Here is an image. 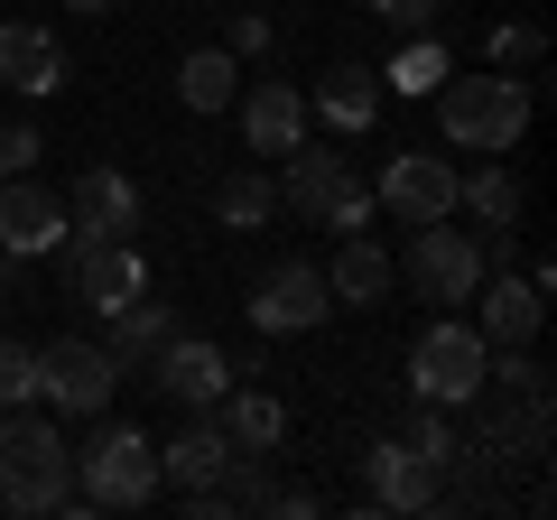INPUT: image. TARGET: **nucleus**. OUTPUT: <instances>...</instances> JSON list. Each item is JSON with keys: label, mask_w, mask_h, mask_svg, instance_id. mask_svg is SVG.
Returning <instances> with one entry per match:
<instances>
[{"label": "nucleus", "mask_w": 557, "mask_h": 520, "mask_svg": "<svg viewBox=\"0 0 557 520\" xmlns=\"http://www.w3.org/2000/svg\"><path fill=\"white\" fill-rule=\"evenodd\" d=\"M0 511L20 520H47V511H84L75 493V446L57 437V409H0Z\"/></svg>", "instance_id": "1"}, {"label": "nucleus", "mask_w": 557, "mask_h": 520, "mask_svg": "<svg viewBox=\"0 0 557 520\" xmlns=\"http://www.w3.org/2000/svg\"><path fill=\"white\" fill-rule=\"evenodd\" d=\"M437 131H446V149L502 159V149L530 131V84H520L511 65H493V75H446L437 84Z\"/></svg>", "instance_id": "2"}, {"label": "nucleus", "mask_w": 557, "mask_h": 520, "mask_svg": "<svg viewBox=\"0 0 557 520\" xmlns=\"http://www.w3.org/2000/svg\"><path fill=\"white\" fill-rule=\"evenodd\" d=\"M75 493H84V511H139V502H159V446L139 437V428L102 419L94 446H75Z\"/></svg>", "instance_id": "3"}, {"label": "nucleus", "mask_w": 557, "mask_h": 520, "mask_svg": "<svg viewBox=\"0 0 557 520\" xmlns=\"http://www.w3.org/2000/svg\"><path fill=\"white\" fill-rule=\"evenodd\" d=\"M278 205L288 214H307L317 233H372V186L354 177V159H335V149H288V177H278Z\"/></svg>", "instance_id": "4"}, {"label": "nucleus", "mask_w": 557, "mask_h": 520, "mask_svg": "<svg viewBox=\"0 0 557 520\" xmlns=\"http://www.w3.org/2000/svg\"><path fill=\"white\" fill-rule=\"evenodd\" d=\"M483 270H493V242L456 233V214H446V223H409V260H399V280H409L428 307H474Z\"/></svg>", "instance_id": "5"}, {"label": "nucleus", "mask_w": 557, "mask_h": 520, "mask_svg": "<svg viewBox=\"0 0 557 520\" xmlns=\"http://www.w3.org/2000/svg\"><path fill=\"white\" fill-rule=\"evenodd\" d=\"M112 391H121V362L102 354V344H84V335L38 344V400L57 409V419H102Z\"/></svg>", "instance_id": "6"}, {"label": "nucleus", "mask_w": 557, "mask_h": 520, "mask_svg": "<svg viewBox=\"0 0 557 520\" xmlns=\"http://www.w3.org/2000/svg\"><path fill=\"white\" fill-rule=\"evenodd\" d=\"M483 362H493V344L474 335V325H428V335L409 344V400H437V409H465L474 400V381H483Z\"/></svg>", "instance_id": "7"}, {"label": "nucleus", "mask_w": 557, "mask_h": 520, "mask_svg": "<svg viewBox=\"0 0 557 520\" xmlns=\"http://www.w3.org/2000/svg\"><path fill=\"white\" fill-rule=\"evenodd\" d=\"M446 474H456V465L428 456V446H409L399 428L362 446V483H372V511H437V502H446Z\"/></svg>", "instance_id": "8"}, {"label": "nucleus", "mask_w": 557, "mask_h": 520, "mask_svg": "<svg viewBox=\"0 0 557 520\" xmlns=\"http://www.w3.org/2000/svg\"><path fill=\"white\" fill-rule=\"evenodd\" d=\"M65 280H75L84 307H121V298L149 288V260H139L131 233H75L65 242Z\"/></svg>", "instance_id": "9"}, {"label": "nucleus", "mask_w": 557, "mask_h": 520, "mask_svg": "<svg viewBox=\"0 0 557 520\" xmlns=\"http://www.w3.org/2000/svg\"><path fill=\"white\" fill-rule=\"evenodd\" d=\"M325 317H335V288H325L317 260H278L270 280L251 288V325L260 335H317Z\"/></svg>", "instance_id": "10"}, {"label": "nucleus", "mask_w": 557, "mask_h": 520, "mask_svg": "<svg viewBox=\"0 0 557 520\" xmlns=\"http://www.w3.org/2000/svg\"><path fill=\"white\" fill-rule=\"evenodd\" d=\"M456 177H465L456 159H428V149H399V159L381 168L372 205H381V214H399V223H446V214H456Z\"/></svg>", "instance_id": "11"}, {"label": "nucleus", "mask_w": 557, "mask_h": 520, "mask_svg": "<svg viewBox=\"0 0 557 520\" xmlns=\"http://www.w3.org/2000/svg\"><path fill=\"white\" fill-rule=\"evenodd\" d=\"M65 84H75V65H65L57 28L38 20H10L0 28V94H28V102H57Z\"/></svg>", "instance_id": "12"}, {"label": "nucleus", "mask_w": 557, "mask_h": 520, "mask_svg": "<svg viewBox=\"0 0 557 520\" xmlns=\"http://www.w3.org/2000/svg\"><path fill=\"white\" fill-rule=\"evenodd\" d=\"M149 372H159V391H168V400H186V409H214L223 391H233V354L205 344V335H168L159 354H149Z\"/></svg>", "instance_id": "13"}, {"label": "nucleus", "mask_w": 557, "mask_h": 520, "mask_svg": "<svg viewBox=\"0 0 557 520\" xmlns=\"http://www.w3.org/2000/svg\"><path fill=\"white\" fill-rule=\"evenodd\" d=\"M242 149H251V159H288V149H298L307 140V94H298V84H242Z\"/></svg>", "instance_id": "14"}, {"label": "nucleus", "mask_w": 557, "mask_h": 520, "mask_svg": "<svg viewBox=\"0 0 557 520\" xmlns=\"http://www.w3.org/2000/svg\"><path fill=\"white\" fill-rule=\"evenodd\" d=\"M57 242H65V205L47 196L38 177H0V251L38 260V251H57Z\"/></svg>", "instance_id": "15"}, {"label": "nucleus", "mask_w": 557, "mask_h": 520, "mask_svg": "<svg viewBox=\"0 0 557 520\" xmlns=\"http://www.w3.org/2000/svg\"><path fill=\"white\" fill-rule=\"evenodd\" d=\"M131 223H139V186L121 168H84L65 186V242L75 233H131Z\"/></svg>", "instance_id": "16"}, {"label": "nucleus", "mask_w": 557, "mask_h": 520, "mask_svg": "<svg viewBox=\"0 0 557 520\" xmlns=\"http://www.w3.org/2000/svg\"><path fill=\"white\" fill-rule=\"evenodd\" d=\"M474 298H483V317H474L483 344H530L539 325H548V288H539V280H511V270L493 280V270H483Z\"/></svg>", "instance_id": "17"}, {"label": "nucleus", "mask_w": 557, "mask_h": 520, "mask_svg": "<svg viewBox=\"0 0 557 520\" xmlns=\"http://www.w3.org/2000/svg\"><path fill=\"white\" fill-rule=\"evenodd\" d=\"M214 428L233 456H278V437H288V409L270 400V391H223L214 400Z\"/></svg>", "instance_id": "18"}, {"label": "nucleus", "mask_w": 557, "mask_h": 520, "mask_svg": "<svg viewBox=\"0 0 557 520\" xmlns=\"http://www.w3.org/2000/svg\"><path fill=\"white\" fill-rule=\"evenodd\" d=\"M223 456H233V446H223L214 409H196V419H186L177 437L159 446V483H177V493H196V483H214V474H223Z\"/></svg>", "instance_id": "19"}, {"label": "nucleus", "mask_w": 557, "mask_h": 520, "mask_svg": "<svg viewBox=\"0 0 557 520\" xmlns=\"http://www.w3.org/2000/svg\"><path fill=\"white\" fill-rule=\"evenodd\" d=\"M168 335H177V317H168L149 288H139V298H121V307H102V354H112V362H149Z\"/></svg>", "instance_id": "20"}, {"label": "nucleus", "mask_w": 557, "mask_h": 520, "mask_svg": "<svg viewBox=\"0 0 557 520\" xmlns=\"http://www.w3.org/2000/svg\"><path fill=\"white\" fill-rule=\"evenodd\" d=\"M307 112H317L325 131H354V140H362V131L381 121V75H372V65H335V75L317 84V102H307Z\"/></svg>", "instance_id": "21"}, {"label": "nucleus", "mask_w": 557, "mask_h": 520, "mask_svg": "<svg viewBox=\"0 0 557 520\" xmlns=\"http://www.w3.org/2000/svg\"><path fill=\"white\" fill-rule=\"evenodd\" d=\"M325 288H335V307H381V298H391V260H381V242L372 233H344Z\"/></svg>", "instance_id": "22"}, {"label": "nucleus", "mask_w": 557, "mask_h": 520, "mask_svg": "<svg viewBox=\"0 0 557 520\" xmlns=\"http://www.w3.org/2000/svg\"><path fill=\"white\" fill-rule=\"evenodd\" d=\"M233 94H242V57L233 47H196V57L177 65V102L186 112H233Z\"/></svg>", "instance_id": "23"}, {"label": "nucleus", "mask_w": 557, "mask_h": 520, "mask_svg": "<svg viewBox=\"0 0 557 520\" xmlns=\"http://www.w3.org/2000/svg\"><path fill=\"white\" fill-rule=\"evenodd\" d=\"M270 214H278V177H270V168H233V177H214V223H223V233H260Z\"/></svg>", "instance_id": "24"}, {"label": "nucleus", "mask_w": 557, "mask_h": 520, "mask_svg": "<svg viewBox=\"0 0 557 520\" xmlns=\"http://www.w3.org/2000/svg\"><path fill=\"white\" fill-rule=\"evenodd\" d=\"M456 214H474L483 233H511V223H520V177L502 159L474 168V177H456Z\"/></svg>", "instance_id": "25"}, {"label": "nucleus", "mask_w": 557, "mask_h": 520, "mask_svg": "<svg viewBox=\"0 0 557 520\" xmlns=\"http://www.w3.org/2000/svg\"><path fill=\"white\" fill-rule=\"evenodd\" d=\"M446 75H456V57H446V38H437V28H418V38L399 47V57H391V75H381V94H418V102H428V94H437Z\"/></svg>", "instance_id": "26"}, {"label": "nucleus", "mask_w": 557, "mask_h": 520, "mask_svg": "<svg viewBox=\"0 0 557 520\" xmlns=\"http://www.w3.org/2000/svg\"><path fill=\"white\" fill-rule=\"evenodd\" d=\"M483 57L520 75V65H539V57H548V28H539V20H493V28H483Z\"/></svg>", "instance_id": "27"}, {"label": "nucleus", "mask_w": 557, "mask_h": 520, "mask_svg": "<svg viewBox=\"0 0 557 520\" xmlns=\"http://www.w3.org/2000/svg\"><path fill=\"white\" fill-rule=\"evenodd\" d=\"M38 400V344L0 335V409H28Z\"/></svg>", "instance_id": "28"}, {"label": "nucleus", "mask_w": 557, "mask_h": 520, "mask_svg": "<svg viewBox=\"0 0 557 520\" xmlns=\"http://www.w3.org/2000/svg\"><path fill=\"white\" fill-rule=\"evenodd\" d=\"M47 159V140L28 131V121H0V177H28V168Z\"/></svg>", "instance_id": "29"}, {"label": "nucleus", "mask_w": 557, "mask_h": 520, "mask_svg": "<svg viewBox=\"0 0 557 520\" xmlns=\"http://www.w3.org/2000/svg\"><path fill=\"white\" fill-rule=\"evenodd\" d=\"M372 10H381L391 28H409V38H418V28H437V10H446V0H372Z\"/></svg>", "instance_id": "30"}, {"label": "nucleus", "mask_w": 557, "mask_h": 520, "mask_svg": "<svg viewBox=\"0 0 557 520\" xmlns=\"http://www.w3.org/2000/svg\"><path fill=\"white\" fill-rule=\"evenodd\" d=\"M223 47H233V57H260V47H270V20H260V10H242V20L223 28Z\"/></svg>", "instance_id": "31"}, {"label": "nucleus", "mask_w": 557, "mask_h": 520, "mask_svg": "<svg viewBox=\"0 0 557 520\" xmlns=\"http://www.w3.org/2000/svg\"><path fill=\"white\" fill-rule=\"evenodd\" d=\"M260 511H278V520H317V493H298V483L278 493V483H270V493H260Z\"/></svg>", "instance_id": "32"}, {"label": "nucleus", "mask_w": 557, "mask_h": 520, "mask_svg": "<svg viewBox=\"0 0 557 520\" xmlns=\"http://www.w3.org/2000/svg\"><path fill=\"white\" fill-rule=\"evenodd\" d=\"M20 280H28V260H20V251H0V307H20Z\"/></svg>", "instance_id": "33"}, {"label": "nucleus", "mask_w": 557, "mask_h": 520, "mask_svg": "<svg viewBox=\"0 0 557 520\" xmlns=\"http://www.w3.org/2000/svg\"><path fill=\"white\" fill-rule=\"evenodd\" d=\"M65 10H84V20H102V10H112V0H65Z\"/></svg>", "instance_id": "34"}]
</instances>
